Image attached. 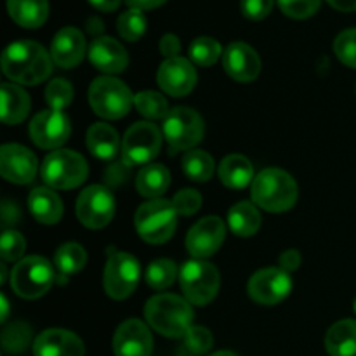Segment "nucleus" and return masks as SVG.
Here are the masks:
<instances>
[{"mask_svg":"<svg viewBox=\"0 0 356 356\" xmlns=\"http://www.w3.org/2000/svg\"><path fill=\"white\" fill-rule=\"evenodd\" d=\"M163 134L152 122H138L131 125L122 141V159L127 165L149 163L162 148Z\"/></svg>","mask_w":356,"mask_h":356,"instance_id":"9d476101","label":"nucleus"},{"mask_svg":"<svg viewBox=\"0 0 356 356\" xmlns=\"http://www.w3.org/2000/svg\"><path fill=\"white\" fill-rule=\"evenodd\" d=\"M38 160L21 145H3L0 148V174L14 184H28L35 179Z\"/></svg>","mask_w":356,"mask_h":356,"instance_id":"dca6fc26","label":"nucleus"},{"mask_svg":"<svg viewBox=\"0 0 356 356\" xmlns=\"http://www.w3.org/2000/svg\"><path fill=\"white\" fill-rule=\"evenodd\" d=\"M89 103L94 113L106 120H118L129 113L134 104L131 89L115 76H99L90 83Z\"/></svg>","mask_w":356,"mask_h":356,"instance_id":"423d86ee","label":"nucleus"},{"mask_svg":"<svg viewBox=\"0 0 356 356\" xmlns=\"http://www.w3.org/2000/svg\"><path fill=\"white\" fill-rule=\"evenodd\" d=\"M159 86L162 87L163 92L169 96L181 97L190 94L197 86V72L193 65L188 59L181 58H169L160 65L159 73H156Z\"/></svg>","mask_w":356,"mask_h":356,"instance_id":"f3484780","label":"nucleus"},{"mask_svg":"<svg viewBox=\"0 0 356 356\" xmlns=\"http://www.w3.org/2000/svg\"><path fill=\"white\" fill-rule=\"evenodd\" d=\"M103 30H104L103 21H101L99 17H90V19L87 21V31H89L90 35H94V37L103 33Z\"/></svg>","mask_w":356,"mask_h":356,"instance_id":"603ef678","label":"nucleus"},{"mask_svg":"<svg viewBox=\"0 0 356 356\" xmlns=\"http://www.w3.org/2000/svg\"><path fill=\"white\" fill-rule=\"evenodd\" d=\"M225 72L236 82H252L259 76L261 59L250 45L233 42L222 52Z\"/></svg>","mask_w":356,"mask_h":356,"instance_id":"6ab92c4d","label":"nucleus"},{"mask_svg":"<svg viewBox=\"0 0 356 356\" xmlns=\"http://www.w3.org/2000/svg\"><path fill=\"white\" fill-rule=\"evenodd\" d=\"M355 313H356V301H355Z\"/></svg>","mask_w":356,"mask_h":356,"instance_id":"6e6d98bb","label":"nucleus"},{"mask_svg":"<svg viewBox=\"0 0 356 356\" xmlns=\"http://www.w3.org/2000/svg\"><path fill=\"white\" fill-rule=\"evenodd\" d=\"M54 282V266L40 256L23 257L10 273V287L23 299L42 298Z\"/></svg>","mask_w":356,"mask_h":356,"instance_id":"0eeeda50","label":"nucleus"},{"mask_svg":"<svg viewBox=\"0 0 356 356\" xmlns=\"http://www.w3.org/2000/svg\"><path fill=\"white\" fill-rule=\"evenodd\" d=\"M278 264H280V270L287 271V273L296 271L299 268V264H301V254L294 249L285 250V252H282L280 259H278Z\"/></svg>","mask_w":356,"mask_h":356,"instance_id":"49530a36","label":"nucleus"},{"mask_svg":"<svg viewBox=\"0 0 356 356\" xmlns=\"http://www.w3.org/2000/svg\"><path fill=\"white\" fill-rule=\"evenodd\" d=\"M118 33L124 40L127 42H136L145 35L146 31V17L143 14V10L138 9H129L118 17Z\"/></svg>","mask_w":356,"mask_h":356,"instance_id":"e433bc0d","label":"nucleus"},{"mask_svg":"<svg viewBox=\"0 0 356 356\" xmlns=\"http://www.w3.org/2000/svg\"><path fill=\"white\" fill-rule=\"evenodd\" d=\"M183 170L190 179L197 181V183H205L214 174V160L202 149H190L183 156Z\"/></svg>","mask_w":356,"mask_h":356,"instance_id":"2f4dec72","label":"nucleus"},{"mask_svg":"<svg viewBox=\"0 0 356 356\" xmlns=\"http://www.w3.org/2000/svg\"><path fill=\"white\" fill-rule=\"evenodd\" d=\"M139 277H141V266L134 256L127 252H113L108 257L104 268V291L111 299L122 301L136 291Z\"/></svg>","mask_w":356,"mask_h":356,"instance_id":"9b49d317","label":"nucleus"},{"mask_svg":"<svg viewBox=\"0 0 356 356\" xmlns=\"http://www.w3.org/2000/svg\"><path fill=\"white\" fill-rule=\"evenodd\" d=\"M134 106L143 117L149 118V120H160V118L163 120L170 111L165 97L153 90H143V92L136 94Z\"/></svg>","mask_w":356,"mask_h":356,"instance_id":"473e14b6","label":"nucleus"},{"mask_svg":"<svg viewBox=\"0 0 356 356\" xmlns=\"http://www.w3.org/2000/svg\"><path fill=\"white\" fill-rule=\"evenodd\" d=\"M275 0H242L240 9L247 19L261 21L271 13Z\"/></svg>","mask_w":356,"mask_h":356,"instance_id":"c03bdc74","label":"nucleus"},{"mask_svg":"<svg viewBox=\"0 0 356 356\" xmlns=\"http://www.w3.org/2000/svg\"><path fill=\"white\" fill-rule=\"evenodd\" d=\"M0 306H2V315H0V322H6L7 316H9V302H7L6 296H0Z\"/></svg>","mask_w":356,"mask_h":356,"instance_id":"864d4df0","label":"nucleus"},{"mask_svg":"<svg viewBox=\"0 0 356 356\" xmlns=\"http://www.w3.org/2000/svg\"><path fill=\"white\" fill-rule=\"evenodd\" d=\"M10 19L23 28L42 26L49 16L47 0H7Z\"/></svg>","mask_w":356,"mask_h":356,"instance_id":"393cba45","label":"nucleus"},{"mask_svg":"<svg viewBox=\"0 0 356 356\" xmlns=\"http://www.w3.org/2000/svg\"><path fill=\"white\" fill-rule=\"evenodd\" d=\"M218 174L221 183L232 190H243L254 183L252 163L243 155H228L222 159Z\"/></svg>","mask_w":356,"mask_h":356,"instance_id":"b1692460","label":"nucleus"},{"mask_svg":"<svg viewBox=\"0 0 356 356\" xmlns=\"http://www.w3.org/2000/svg\"><path fill=\"white\" fill-rule=\"evenodd\" d=\"M52 58L37 42H13L2 54L3 75L21 86H38L52 72Z\"/></svg>","mask_w":356,"mask_h":356,"instance_id":"f257e3e1","label":"nucleus"},{"mask_svg":"<svg viewBox=\"0 0 356 356\" xmlns=\"http://www.w3.org/2000/svg\"><path fill=\"white\" fill-rule=\"evenodd\" d=\"M31 329L23 322L7 325L2 332V348L7 353H21L30 346Z\"/></svg>","mask_w":356,"mask_h":356,"instance_id":"c9c22d12","label":"nucleus"},{"mask_svg":"<svg viewBox=\"0 0 356 356\" xmlns=\"http://www.w3.org/2000/svg\"><path fill=\"white\" fill-rule=\"evenodd\" d=\"M211 356H236V355L232 353V351H218V353H214Z\"/></svg>","mask_w":356,"mask_h":356,"instance_id":"5fc2aeb1","label":"nucleus"},{"mask_svg":"<svg viewBox=\"0 0 356 356\" xmlns=\"http://www.w3.org/2000/svg\"><path fill=\"white\" fill-rule=\"evenodd\" d=\"M87 263V254L82 245L75 242L65 243L59 247L54 254L56 270L59 271V277H72L79 273Z\"/></svg>","mask_w":356,"mask_h":356,"instance_id":"7c9ffc66","label":"nucleus"},{"mask_svg":"<svg viewBox=\"0 0 356 356\" xmlns=\"http://www.w3.org/2000/svg\"><path fill=\"white\" fill-rule=\"evenodd\" d=\"M97 10H103V13H111V10L117 9L120 6V0H89Z\"/></svg>","mask_w":356,"mask_h":356,"instance_id":"8fccbe9b","label":"nucleus"},{"mask_svg":"<svg viewBox=\"0 0 356 356\" xmlns=\"http://www.w3.org/2000/svg\"><path fill=\"white\" fill-rule=\"evenodd\" d=\"M170 184V174L160 163H148L139 170L138 177H136V188H138L141 197L159 198L167 191Z\"/></svg>","mask_w":356,"mask_h":356,"instance_id":"c756f323","label":"nucleus"},{"mask_svg":"<svg viewBox=\"0 0 356 356\" xmlns=\"http://www.w3.org/2000/svg\"><path fill=\"white\" fill-rule=\"evenodd\" d=\"M204 120L195 110L177 106L169 111L162 124V134L172 149H193L204 138Z\"/></svg>","mask_w":356,"mask_h":356,"instance_id":"1a4fd4ad","label":"nucleus"},{"mask_svg":"<svg viewBox=\"0 0 356 356\" xmlns=\"http://www.w3.org/2000/svg\"><path fill=\"white\" fill-rule=\"evenodd\" d=\"M115 216L113 193L106 186L92 184L80 193L76 200V218L90 229H101L111 222Z\"/></svg>","mask_w":356,"mask_h":356,"instance_id":"f8f14e48","label":"nucleus"},{"mask_svg":"<svg viewBox=\"0 0 356 356\" xmlns=\"http://www.w3.org/2000/svg\"><path fill=\"white\" fill-rule=\"evenodd\" d=\"M45 101L51 110H65L73 101L72 83L65 79H54L52 82H49L47 89H45Z\"/></svg>","mask_w":356,"mask_h":356,"instance_id":"4c0bfd02","label":"nucleus"},{"mask_svg":"<svg viewBox=\"0 0 356 356\" xmlns=\"http://www.w3.org/2000/svg\"><path fill=\"white\" fill-rule=\"evenodd\" d=\"M145 316L153 330L170 339L184 337L193 327V308L186 299L174 294H159L149 299Z\"/></svg>","mask_w":356,"mask_h":356,"instance_id":"f03ea898","label":"nucleus"},{"mask_svg":"<svg viewBox=\"0 0 356 356\" xmlns=\"http://www.w3.org/2000/svg\"><path fill=\"white\" fill-rule=\"evenodd\" d=\"M334 9L343 10V13H351L356 10V0H327Z\"/></svg>","mask_w":356,"mask_h":356,"instance_id":"3c124183","label":"nucleus"},{"mask_svg":"<svg viewBox=\"0 0 356 356\" xmlns=\"http://www.w3.org/2000/svg\"><path fill=\"white\" fill-rule=\"evenodd\" d=\"M89 59L97 70L115 75L122 73L129 65V56L124 45L111 37H96L90 44Z\"/></svg>","mask_w":356,"mask_h":356,"instance_id":"4be33fe9","label":"nucleus"},{"mask_svg":"<svg viewBox=\"0 0 356 356\" xmlns=\"http://www.w3.org/2000/svg\"><path fill=\"white\" fill-rule=\"evenodd\" d=\"M325 348L330 356H356V320L334 323L325 336Z\"/></svg>","mask_w":356,"mask_h":356,"instance_id":"cd10ccee","label":"nucleus"},{"mask_svg":"<svg viewBox=\"0 0 356 356\" xmlns=\"http://www.w3.org/2000/svg\"><path fill=\"white\" fill-rule=\"evenodd\" d=\"M221 45L211 37H198L190 45V58L198 66H212L221 58Z\"/></svg>","mask_w":356,"mask_h":356,"instance_id":"f704fd0d","label":"nucleus"},{"mask_svg":"<svg viewBox=\"0 0 356 356\" xmlns=\"http://www.w3.org/2000/svg\"><path fill=\"white\" fill-rule=\"evenodd\" d=\"M334 52L343 65L356 68V28L344 30L334 40Z\"/></svg>","mask_w":356,"mask_h":356,"instance_id":"58836bf2","label":"nucleus"},{"mask_svg":"<svg viewBox=\"0 0 356 356\" xmlns=\"http://www.w3.org/2000/svg\"><path fill=\"white\" fill-rule=\"evenodd\" d=\"M115 356H149L153 337L141 320H127L117 329L113 337Z\"/></svg>","mask_w":356,"mask_h":356,"instance_id":"a211bd4d","label":"nucleus"},{"mask_svg":"<svg viewBox=\"0 0 356 356\" xmlns=\"http://www.w3.org/2000/svg\"><path fill=\"white\" fill-rule=\"evenodd\" d=\"M24 249H26V242L19 232H14V229L3 232L2 238H0V256L6 263L21 261Z\"/></svg>","mask_w":356,"mask_h":356,"instance_id":"ea45409f","label":"nucleus"},{"mask_svg":"<svg viewBox=\"0 0 356 356\" xmlns=\"http://www.w3.org/2000/svg\"><path fill=\"white\" fill-rule=\"evenodd\" d=\"M2 120L7 125H16L26 118L30 111V97L16 83H2Z\"/></svg>","mask_w":356,"mask_h":356,"instance_id":"a878e982","label":"nucleus"},{"mask_svg":"<svg viewBox=\"0 0 356 356\" xmlns=\"http://www.w3.org/2000/svg\"><path fill=\"white\" fill-rule=\"evenodd\" d=\"M134 225L136 232L145 242L160 245L172 238L177 226V212L170 200L153 198L138 209Z\"/></svg>","mask_w":356,"mask_h":356,"instance_id":"20e7f679","label":"nucleus"},{"mask_svg":"<svg viewBox=\"0 0 356 356\" xmlns=\"http://www.w3.org/2000/svg\"><path fill=\"white\" fill-rule=\"evenodd\" d=\"M322 0H278L282 13L292 19H306L312 17L320 9Z\"/></svg>","mask_w":356,"mask_h":356,"instance_id":"a19ab883","label":"nucleus"},{"mask_svg":"<svg viewBox=\"0 0 356 356\" xmlns=\"http://www.w3.org/2000/svg\"><path fill=\"white\" fill-rule=\"evenodd\" d=\"M225 236L226 228L222 219L209 216L191 226L186 236V249L195 259H205L218 252L219 247L225 242Z\"/></svg>","mask_w":356,"mask_h":356,"instance_id":"2eb2a0df","label":"nucleus"},{"mask_svg":"<svg viewBox=\"0 0 356 356\" xmlns=\"http://www.w3.org/2000/svg\"><path fill=\"white\" fill-rule=\"evenodd\" d=\"M72 134L70 118L63 111L45 110L30 122V138L38 148L56 149L68 141Z\"/></svg>","mask_w":356,"mask_h":356,"instance_id":"4468645a","label":"nucleus"},{"mask_svg":"<svg viewBox=\"0 0 356 356\" xmlns=\"http://www.w3.org/2000/svg\"><path fill=\"white\" fill-rule=\"evenodd\" d=\"M28 207L42 225H56L63 216V202L52 188H35L28 197Z\"/></svg>","mask_w":356,"mask_h":356,"instance_id":"5701e85b","label":"nucleus"},{"mask_svg":"<svg viewBox=\"0 0 356 356\" xmlns=\"http://www.w3.org/2000/svg\"><path fill=\"white\" fill-rule=\"evenodd\" d=\"M89 174L86 159L72 149H56L42 163V179L52 190L79 188Z\"/></svg>","mask_w":356,"mask_h":356,"instance_id":"39448f33","label":"nucleus"},{"mask_svg":"<svg viewBox=\"0 0 356 356\" xmlns=\"http://www.w3.org/2000/svg\"><path fill=\"white\" fill-rule=\"evenodd\" d=\"M172 205L176 209L177 216H193L202 207V197L197 190H181L172 198Z\"/></svg>","mask_w":356,"mask_h":356,"instance_id":"37998d69","label":"nucleus"},{"mask_svg":"<svg viewBox=\"0 0 356 356\" xmlns=\"http://www.w3.org/2000/svg\"><path fill=\"white\" fill-rule=\"evenodd\" d=\"M86 37L79 28L66 26L56 33L51 44V58L59 68H75L86 56Z\"/></svg>","mask_w":356,"mask_h":356,"instance_id":"aec40b11","label":"nucleus"},{"mask_svg":"<svg viewBox=\"0 0 356 356\" xmlns=\"http://www.w3.org/2000/svg\"><path fill=\"white\" fill-rule=\"evenodd\" d=\"M125 2L131 6V9L148 10V9H155V7H160L163 2H167V0H125Z\"/></svg>","mask_w":356,"mask_h":356,"instance_id":"09e8293b","label":"nucleus"},{"mask_svg":"<svg viewBox=\"0 0 356 356\" xmlns=\"http://www.w3.org/2000/svg\"><path fill=\"white\" fill-rule=\"evenodd\" d=\"M87 148L96 159L111 160L120 148L117 131L103 122L90 125V129L87 131Z\"/></svg>","mask_w":356,"mask_h":356,"instance_id":"bb28decb","label":"nucleus"},{"mask_svg":"<svg viewBox=\"0 0 356 356\" xmlns=\"http://www.w3.org/2000/svg\"><path fill=\"white\" fill-rule=\"evenodd\" d=\"M228 225L235 235L252 236L261 228V214L254 202H238L228 212Z\"/></svg>","mask_w":356,"mask_h":356,"instance_id":"c85d7f7f","label":"nucleus"},{"mask_svg":"<svg viewBox=\"0 0 356 356\" xmlns=\"http://www.w3.org/2000/svg\"><path fill=\"white\" fill-rule=\"evenodd\" d=\"M177 277V266L170 259H156L153 261L146 271V282L149 287L156 291H165L174 284Z\"/></svg>","mask_w":356,"mask_h":356,"instance_id":"72a5a7b5","label":"nucleus"},{"mask_svg":"<svg viewBox=\"0 0 356 356\" xmlns=\"http://www.w3.org/2000/svg\"><path fill=\"white\" fill-rule=\"evenodd\" d=\"M86 348L70 330L49 329L42 332L33 343V356H83Z\"/></svg>","mask_w":356,"mask_h":356,"instance_id":"412c9836","label":"nucleus"},{"mask_svg":"<svg viewBox=\"0 0 356 356\" xmlns=\"http://www.w3.org/2000/svg\"><path fill=\"white\" fill-rule=\"evenodd\" d=\"M252 202L268 212H285L298 202V184L282 169H264L254 177Z\"/></svg>","mask_w":356,"mask_h":356,"instance_id":"7ed1b4c3","label":"nucleus"},{"mask_svg":"<svg viewBox=\"0 0 356 356\" xmlns=\"http://www.w3.org/2000/svg\"><path fill=\"white\" fill-rule=\"evenodd\" d=\"M181 289L190 305L205 306L216 298L219 291V271L214 264L204 259L186 261L179 273Z\"/></svg>","mask_w":356,"mask_h":356,"instance_id":"6e6552de","label":"nucleus"},{"mask_svg":"<svg viewBox=\"0 0 356 356\" xmlns=\"http://www.w3.org/2000/svg\"><path fill=\"white\" fill-rule=\"evenodd\" d=\"M21 214L19 211H17V207L14 204H10V202H3L2 204V221L3 225H13V222H17L19 221Z\"/></svg>","mask_w":356,"mask_h":356,"instance_id":"de8ad7c7","label":"nucleus"},{"mask_svg":"<svg viewBox=\"0 0 356 356\" xmlns=\"http://www.w3.org/2000/svg\"><path fill=\"white\" fill-rule=\"evenodd\" d=\"M181 51V42L176 35L172 33H167L163 35L162 40H160V52L165 56V59L169 58H177Z\"/></svg>","mask_w":356,"mask_h":356,"instance_id":"a18cd8bd","label":"nucleus"},{"mask_svg":"<svg viewBox=\"0 0 356 356\" xmlns=\"http://www.w3.org/2000/svg\"><path fill=\"white\" fill-rule=\"evenodd\" d=\"M247 291L250 299L257 305L275 306L291 294L292 280L287 271L280 268H266L250 277Z\"/></svg>","mask_w":356,"mask_h":356,"instance_id":"ddd939ff","label":"nucleus"},{"mask_svg":"<svg viewBox=\"0 0 356 356\" xmlns=\"http://www.w3.org/2000/svg\"><path fill=\"white\" fill-rule=\"evenodd\" d=\"M184 343H186V348L195 355H204L207 353L209 350L214 344V339H212L211 330H207L205 327L193 325L184 336Z\"/></svg>","mask_w":356,"mask_h":356,"instance_id":"79ce46f5","label":"nucleus"}]
</instances>
